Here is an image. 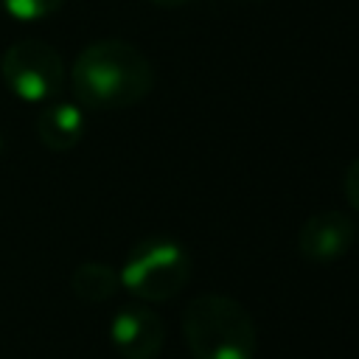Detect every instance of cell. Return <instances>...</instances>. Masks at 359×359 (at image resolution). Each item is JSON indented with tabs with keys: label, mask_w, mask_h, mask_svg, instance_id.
<instances>
[{
	"label": "cell",
	"mask_w": 359,
	"mask_h": 359,
	"mask_svg": "<svg viewBox=\"0 0 359 359\" xmlns=\"http://www.w3.org/2000/svg\"><path fill=\"white\" fill-rule=\"evenodd\" d=\"M356 236H359V230H356Z\"/></svg>",
	"instance_id": "cell-12"
},
{
	"label": "cell",
	"mask_w": 359,
	"mask_h": 359,
	"mask_svg": "<svg viewBox=\"0 0 359 359\" xmlns=\"http://www.w3.org/2000/svg\"><path fill=\"white\" fill-rule=\"evenodd\" d=\"M3 84L28 104H48L62 93L65 62L56 48L42 39H22L6 48L0 59Z\"/></svg>",
	"instance_id": "cell-4"
},
{
	"label": "cell",
	"mask_w": 359,
	"mask_h": 359,
	"mask_svg": "<svg viewBox=\"0 0 359 359\" xmlns=\"http://www.w3.org/2000/svg\"><path fill=\"white\" fill-rule=\"evenodd\" d=\"M62 6L65 0H0V8L20 22H39L56 14Z\"/></svg>",
	"instance_id": "cell-9"
},
{
	"label": "cell",
	"mask_w": 359,
	"mask_h": 359,
	"mask_svg": "<svg viewBox=\"0 0 359 359\" xmlns=\"http://www.w3.org/2000/svg\"><path fill=\"white\" fill-rule=\"evenodd\" d=\"M70 87L84 109H126L151 93L154 70L137 45L126 39H98L76 56Z\"/></svg>",
	"instance_id": "cell-1"
},
{
	"label": "cell",
	"mask_w": 359,
	"mask_h": 359,
	"mask_svg": "<svg viewBox=\"0 0 359 359\" xmlns=\"http://www.w3.org/2000/svg\"><path fill=\"white\" fill-rule=\"evenodd\" d=\"M356 241V224L342 210H320L309 216L297 230V252L314 264H331L342 258Z\"/></svg>",
	"instance_id": "cell-6"
},
{
	"label": "cell",
	"mask_w": 359,
	"mask_h": 359,
	"mask_svg": "<svg viewBox=\"0 0 359 359\" xmlns=\"http://www.w3.org/2000/svg\"><path fill=\"white\" fill-rule=\"evenodd\" d=\"M109 342L123 359H154L165 345V323L146 303H126L109 320Z\"/></svg>",
	"instance_id": "cell-5"
},
{
	"label": "cell",
	"mask_w": 359,
	"mask_h": 359,
	"mask_svg": "<svg viewBox=\"0 0 359 359\" xmlns=\"http://www.w3.org/2000/svg\"><path fill=\"white\" fill-rule=\"evenodd\" d=\"M342 188H345V199L351 202V208L359 210V157H353V163L348 165Z\"/></svg>",
	"instance_id": "cell-10"
},
{
	"label": "cell",
	"mask_w": 359,
	"mask_h": 359,
	"mask_svg": "<svg viewBox=\"0 0 359 359\" xmlns=\"http://www.w3.org/2000/svg\"><path fill=\"white\" fill-rule=\"evenodd\" d=\"M154 6H163V8H180V6H185L188 0H151Z\"/></svg>",
	"instance_id": "cell-11"
},
{
	"label": "cell",
	"mask_w": 359,
	"mask_h": 359,
	"mask_svg": "<svg viewBox=\"0 0 359 359\" xmlns=\"http://www.w3.org/2000/svg\"><path fill=\"white\" fill-rule=\"evenodd\" d=\"M36 137L50 151H70L81 143L87 118L84 107L73 101H48L36 115Z\"/></svg>",
	"instance_id": "cell-7"
},
{
	"label": "cell",
	"mask_w": 359,
	"mask_h": 359,
	"mask_svg": "<svg viewBox=\"0 0 359 359\" xmlns=\"http://www.w3.org/2000/svg\"><path fill=\"white\" fill-rule=\"evenodd\" d=\"M118 286H121L118 269L101 261H84L70 275V289L84 303H104L118 292Z\"/></svg>",
	"instance_id": "cell-8"
},
{
	"label": "cell",
	"mask_w": 359,
	"mask_h": 359,
	"mask_svg": "<svg viewBox=\"0 0 359 359\" xmlns=\"http://www.w3.org/2000/svg\"><path fill=\"white\" fill-rule=\"evenodd\" d=\"M182 334L194 359H255V323L230 294H196L182 309Z\"/></svg>",
	"instance_id": "cell-2"
},
{
	"label": "cell",
	"mask_w": 359,
	"mask_h": 359,
	"mask_svg": "<svg viewBox=\"0 0 359 359\" xmlns=\"http://www.w3.org/2000/svg\"><path fill=\"white\" fill-rule=\"evenodd\" d=\"M191 269V255L180 241L168 236H149L129 250L118 275L121 286L132 292L137 300L163 303L177 297L188 286Z\"/></svg>",
	"instance_id": "cell-3"
}]
</instances>
